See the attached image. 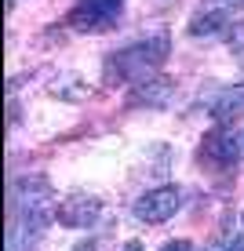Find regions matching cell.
Instances as JSON below:
<instances>
[{"label": "cell", "instance_id": "6da1fadb", "mask_svg": "<svg viewBox=\"0 0 244 251\" xmlns=\"http://www.w3.org/2000/svg\"><path fill=\"white\" fill-rule=\"evenodd\" d=\"M168 51H171L168 33L142 37V40H135V44L106 55V62H102V80H106L109 88H117V84H132L135 88V84L150 80V76H161V66L168 62Z\"/></svg>", "mask_w": 244, "mask_h": 251}, {"label": "cell", "instance_id": "7a4b0ae2", "mask_svg": "<svg viewBox=\"0 0 244 251\" xmlns=\"http://www.w3.org/2000/svg\"><path fill=\"white\" fill-rule=\"evenodd\" d=\"M124 11V0H77L66 15V25L77 33H106Z\"/></svg>", "mask_w": 244, "mask_h": 251}, {"label": "cell", "instance_id": "3957f363", "mask_svg": "<svg viewBox=\"0 0 244 251\" xmlns=\"http://www.w3.org/2000/svg\"><path fill=\"white\" fill-rule=\"evenodd\" d=\"M182 207V189L179 186H157L150 193H142L132 207V215L146 226H161V222L175 219V211Z\"/></svg>", "mask_w": 244, "mask_h": 251}, {"label": "cell", "instance_id": "277c9868", "mask_svg": "<svg viewBox=\"0 0 244 251\" xmlns=\"http://www.w3.org/2000/svg\"><path fill=\"white\" fill-rule=\"evenodd\" d=\"M99 219H102V197H91V193L62 197V204L55 207V222L66 229H88Z\"/></svg>", "mask_w": 244, "mask_h": 251}, {"label": "cell", "instance_id": "5b68a950", "mask_svg": "<svg viewBox=\"0 0 244 251\" xmlns=\"http://www.w3.org/2000/svg\"><path fill=\"white\" fill-rule=\"evenodd\" d=\"M200 160L215 171H230L237 160H244L237 131H208L200 142Z\"/></svg>", "mask_w": 244, "mask_h": 251}, {"label": "cell", "instance_id": "8992f818", "mask_svg": "<svg viewBox=\"0 0 244 251\" xmlns=\"http://www.w3.org/2000/svg\"><path fill=\"white\" fill-rule=\"evenodd\" d=\"M171 99H175V80L171 76H150V80L135 84L128 91L124 106L128 109H168Z\"/></svg>", "mask_w": 244, "mask_h": 251}, {"label": "cell", "instance_id": "52a82bcc", "mask_svg": "<svg viewBox=\"0 0 244 251\" xmlns=\"http://www.w3.org/2000/svg\"><path fill=\"white\" fill-rule=\"evenodd\" d=\"M212 117L219 120V124H230V120L244 117V84H233V88H222L212 95Z\"/></svg>", "mask_w": 244, "mask_h": 251}, {"label": "cell", "instance_id": "ba28073f", "mask_svg": "<svg viewBox=\"0 0 244 251\" xmlns=\"http://www.w3.org/2000/svg\"><path fill=\"white\" fill-rule=\"evenodd\" d=\"M230 29V7H212V11H197L190 19V37H219Z\"/></svg>", "mask_w": 244, "mask_h": 251}, {"label": "cell", "instance_id": "9c48e42d", "mask_svg": "<svg viewBox=\"0 0 244 251\" xmlns=\"http://www.w3.org/2000/svg\"><path fill=\"white\" fill-rule=\"evenodd\" d=\"M161 251H193V244H190V240H168V244H161Z\"/></svg>", "mask_w": 244, "mask_h": 251}, {"label": "cell", "instance_id": "30bf717a", "mask_svg": "<svg viewBox=\"0 0 244 251\" xmlns=\"http://www.w3.org/2000/svg\"><path fill=\"white\" fill-rule=\"evenodd\" d=\"M226 251H244V229L237 233V237H233L230 240V248H226Z\"/></svg>", "mask_w": 244, "mask_h": 251}, {"label": "cell", "instance_id": "8fae6325", "mask_svg": "<svg viewBox=\"0 0 244 251\" xmlns=\"http://www.w3.org/2000/svg\"><path fill=\"white\" fill-rule=\"evenodd\" d=\"M69 251H95V240H81V244H73Z\"/></svg>", "mask_w": 244, "mask_h": 251}, {"label": "cell", "instance_id": "7c38bea8", "mask_svg": "<svg viewBox=\"0 0 244 251\" xmlns=\"http://www.w3.org/2000/svg\"><path fill=\"white\" fill-rule=\"evenodd\" d=\"M120 251H142V240H128V244L120 248Z\"/></svg>", "mask_w": 244, "mask_h": 251}, {"label": "cell", "instance_id": "4fadbf2b", "mask_svg": "<svg viewBox=\"0 0 244 251\" xmlns=\"http://www.w3.org/2000/svg\"><path fill=\"white\" fill-rule=\"evenodd\" d=\"M212 4H219V7H233V4H244V0H212Z\"/></svg>", "mask_w": 244, "mask_h": 251}, {"label": "cell", "instance_id": "5bb4252c", "mask_svg": "<svg viewBox=\"0 0 244 251\" xmlns=\"http://www.w3.org/2000/svg\"><path fill=\"white\" fill-rule=\"evenodd\" d=\"M237 138H241V153H244V127H241V131H237Z\"/></svg>", "mask_w": 244, "mask_h": 251}, {"label": "cell", "instance_id": "9a60e30c", "mask_svg": "<svg viewBox=\"0 0 244 251\" xmlns=\"http://www.w3.org/2000/svg\"><path fill=\"white\" fill-rule=\"evenodd\" d=\"M15 4H19V0H7V7H15Z\"/></svg>", "mask_w": 244, "mask_h": 251}]
</instances>
